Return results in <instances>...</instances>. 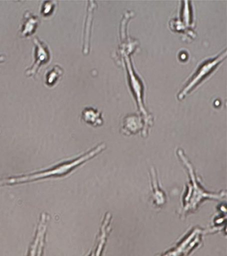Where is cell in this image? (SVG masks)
Masks as SVG:
<instances>
[{
	"instance_id": "cell-13",
	"label": "cell",
	"mask_w": 227,
	"mask_h": 256,
	"mask_svg": "<svg viewBox=\"0 0 227 256\" xmlns=\"http://www.w3.org/2000/svg\"><path fill=\"white\" fill-rule=\"evenodd\" d=\"M63 70L59 66H55L51 70L45 74V84L49 87H52L55 86L57 82L63 76Z\"/></svg>"
},
{
	"instance_id": "cell-16",
	"label": "cell",
	"mask_w": 227,
	"mask_h": 256,
	"mask_svg": "<svg viewBox=\"0 0 227 256\" xmlns=\"http://www.w3.org/2000/svg\"><path fill=\"white\" fill-rule=\"evenodd\" d=\"M89 256H95V251L91 252V253L89 254Z\"/></svg>"
},
{
	"instance_id": "cell-14",
	"label": "cell",
	"mask_w": 227,
	"mask_h": 256,
	"mask_svg": "<svg viewBox=\"0 0 227 256\" xmlns=\"http://www.w3.org/2000/svg\"><path fill=\"white\" fill-rule=\"evenodd\" d=\"M55 2H44L41 10V14L43 17L47 18L51 16L54 12L55 8Z\"/></svg>"
},
{
	"instance_id": "cell-6",
	"label": "cell",
	"mask_w": 227,
	"mask_h": 256,
	"mask_svg": "<svg viewBox=\"0 0 227 256\" xmlns=\"http://www.w3.org/2000/svg\"><path fill=\"white\" fill-rule=\"evenodd\" d=\"M125 60H126L127 72H128L129 86H130L131 91L137 101L139 109H140L141 113H143L144 118L147 119H151L152 118L149 117L145 106L143 105L142 83L136 76L135 72L133 71L132 65L131 64V61L128 56H125Z\"/></svg>"
},
{
	"instance_id": "cell-15",
	"label": "cell",
	"mask_w": 227,
	"mask_h": 256,
	"mask_svg": "<svg viewBox=\"0 0 227 256\" xmlns=\"http://www.w3.org/2000/svg\"><path fill=\"white\" fill-rule=\"evenodd\" d=\"M5 60V56L3 55H0V63L4 62Z\"/></svg>"
},
{
	"instance_id": "cell-1",
	"label": "cell",
	"mask_w": 227,
	"mask_h": 256,
	"mask_svg": "<svg viewBox=\"0 0 227 256\" xmlns=\"http://www.w3.org/2000/svg\"><path fill=\"white\" fill-rule=\"evenodd\" d=\"M177 155L182 162L183 166L186 168L189 178V183L187 184L181 198V208L179 211L181 219H184L189 214L196 212L199 206L206 200L218 201L226 197L225 190H221L217 193L209 192L205 189L201 183L200 178L197 175L192 163L182 149L177 150Z\"/></svg>"
},
{
	"instance_id": "cell-2",
	"label": "cell",
	"mask_w": 227,
	"mask_h": 256,
	"mask_svg": "<svg viewBox=\"0 0 227 256\" xmlns=\"http://www.w3.org/2000/svg\"><path fill=\"white\" fill-rule=\"evenodd\" d=\"M106 146L105 144H101L96 147L87 152L74 159L66 160L61 162L53 167L42 170V171L33 172V173L25 174V175L18 176L17 177L8 178L6 179H1V184L5 185H15L26 183V182H34L37 180L47 179L51 178L64 177L76 170L79 166L84 164L85 162L89 161L93 158L101 153L105 150Z\"/></svg>"
},
{
	"instance_id": "cell-9",
	"label": "cell",
	"mask_w": 227,
	"mask_h": 256,
	"mask_svg": "<svg viewBox=\"0 0 227 256\" xmlns=\"http://www.w3.org/2000/svg\"><path fill=\"white\" fill-rule=\"evenodd\" d=\"M39 24V18L30 12H25L21 23L19 36L21 38H29L36 32Z\"/></svg>"
},
{
	"instance_id": "cell-12",
	"label": "cell",
	"mask_w": 227,
	"mask_h": 256,
	"mask_svg": "<svg viewBox=\"0 0 227 256\" xmlns=\"http://www.w3.org/2000/svg\"><path fill=\"white\" fill-rule=\"evenodd\" d=\"M95 6L93 5L88 6V11H87V17L86 20V25H85V35H84V46H83V53L87 54L89 53V37H90L91 21L93 18V10Z\"/></svg>"
},
{
	"instance_id": "cell-8",
	"label": "cell",
	"mask_w": 227,
	"mask_h": 256,
	"mask_svg": "<svg viewBox=\"0 0 227 256\" xmlns=\"http://www.w3.org/2000/svg\"><path fill=\"white\" fill-rule=\"evenodd\" d=\"M150 178L151 184V202L156 208H162L167 204V195L160 187L157 172L154 168L150 170Z\"/></svg>"
},
{
	"instance_id": "cell-7",
	"label": "cell",
	"mask_w": 227,
	"mask_h": 256,
	"mask_svg": "<svg viewBox=\"0 0 227 256\" xmlns=\"http://www.w3.org/2000/svg\"><path fill=\"white\" fill-rule=\"evenodd\" d=\"M151 126V124L145 120L143 121L142 118L136 115H130L125 117L123 120L121 132L125 135L130 136L138 134L139 132L141 131L143 137L146 138Z\"/></svg>"
},
{
	"instance_id": "cell-10",
	"label": "cell",
	"mask_w": 227,
	"mask_h": 256,
	"mask_svg": "<svg viewBox=\"0 0 227 256\" xmlns=\"http://www.w3.org/2000/svg\"><path fill=\"white\" fill-rule=\"evenodd\" d=\"M49 220V216H48V214H47L46 213L41 214L39 223L37 224L34 239H33L32 243H31L30 247H29L28 253H27V256H37L39 242H40L41 237V236H42L43 232L47 231Z\"/></svg>"
},
{
	"instance_id": "cell-17",
	"label": "cell",
	"mask_w": 227,
	"mask_h": 256,
	"mask_svg": "<svg viewBox=\"0 0 227 256\" xmlns=\"http://www.w3.org/2000/svg\"><path fill=\"white\" fill-rule=\"evenodd\" d=\"M2 186V184H1V180H0V186Z\"/></svg>"
},
{
	"instance_id": "cell-11",
	"label": "cell",
	"mask_w": 227,
	"mask_h": 256,
	"mask_svg": "<svg viewBox=\"0 0 227 256\" xmlns=\"http://www.w3.org/2000/svg\"><path fill=\"white\" fill-rule=\"evenodd\" d=\"M81 118L85 123L93 126V127H99L103 125V120L101 117V112L92 108H85L82 112Z\"/></svg>"
},
{
	"instance_id": "cell-5",
	"label": "cell",
	"mask_w": 227,
	"mask_h": 256,
	"mask_svg": "<svg viewBox=\"0 0 227 256\" xmlns=\"http://www.w3.org/2000/svg\"><path fill=\"white\" fill-rule=\"evenodd\" d=\"M33 43L35 46L34 58L35 62L32 66L27 69L25 72V76L27 77H35L39 68L45 64H48L51 59L50 52L48 46L41 41L39 38H35L33 39Z\"/></svg>"
},
{
	"instance_id": "cell-3",
	"label": "cell",
	"mask_w": 227,
	"mask_h": 256,
	"mask_svg": "<svg viewBox=\"0 0 227 256\" xmlns=\"http://www.w3.org/2000/svg\"><path fill=\"white\" fill-rule=\"evenodd\" d=\"M213 234L211 228H203L195 226L190 230L176 244L160 256H188L191 252L200 246L205 234Z\"/></svg>"
},
{
	"instance_id": "cell-4",
	"label": "cell",
	"mask_w": 227,
	"mask_h": 256,
	"mask_svg": "<svg viewBox=\"0 0 227 256\" xmlns=\"http://www.w3.org/2000/svg\"><path fill=\"white\" fill-rule=\"evenodd\" d=\"M226 56L227 51L225 50L223 53H221L220 55H219L217 57L203 62V63L199 66V68H197L195 74H193L192 77H191L190 80H189V82H187V84L185 85V87L183 88V89L181 90L180 93L179 94V100H182L189 92L194 89V88L196 87L197 85H199L207 76L210 75V74L214 71L215 68L217 67V66H218L223 60H225Z\"/></svg>"
}]
</instances>
